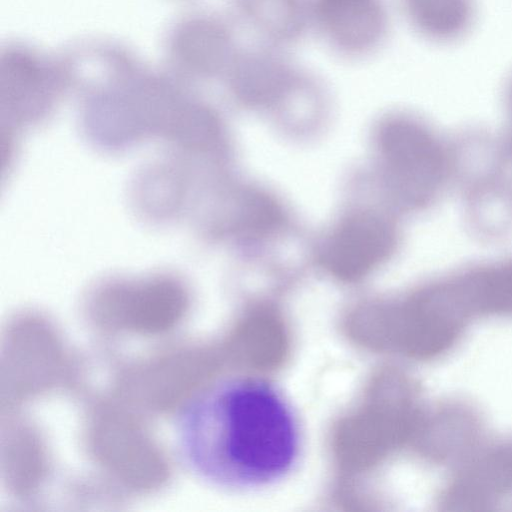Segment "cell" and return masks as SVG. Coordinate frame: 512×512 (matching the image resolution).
Instances as JSON below:
<instances>
[{
    "label": "cell",
    "mask_w": 512,
    "mask_h": 512,
    "mask_svg": "<svg viewBox=\"0 0 512 512\" xmlns=\"http://www.w3.org/2000/svg\"><path fill=\"white\" fill-rule=\"evenodd\" d=\"M176 439L198 478L234 491L283 480L301 449L290 403L275 386L252 377L220 381L200 392L182 410Z\"/></svg>",
    "instance_id": "1"
},
{
    "label": "cell",
    "mask_w": 512,
    "mask_h": 512,
    "mask_svg": "<svg viewBox=\"0 0 512 512\" xmlns=\"http://www.w3.org/2000/svg\"><path fill=\"white\" fill-rule=\"evenodd\" d=\"M380 179L401 208L419 210L441 193L448 175V155L436 134L418 117L393 112L381 117L373 133Z\"/></svg>",
    "instance_id": "2"
},
{
    "label": "cell",
    "mask_w": 512,
    "mask_h": 512,
    "mask_svg": "<svg viewBox=\"0 0 512 512\" xmlns=\"http://www.w3.org/2000/svg\"><path fill=\"white\" fill-rule=\"evenodd\" d=\"M399 241L395 222L367 207L344 212L328 230L317 251V262L331 273L355 278L385 264Z\"/></svg>",
    "instance_id": "3"
},
{
    "label": "cell",
    "mask_w": 512,
    "mask_h": 512,
    "mask_svg": "<svg viewBox=\"0 0 512 512\" xmlns=\"http://www.w3.org/2000/svg\"><path fill=\"white\" fill-rule=\"evenodd\" d=\"M282 49L264 43L239 48L224 75L236 102L249 109L286 111L307 70Z\"/></svg>",
    "instance_id": "4"
},
{
    "label": "cell",
    "mask_w": 512,
    "mask_h": 512,
    "mask_svg": "<svg viewBox=\"0 0 512 512\" xmlns=\"http://www.w3.org/2000/svg\"><path fill=\"white\" fill-rule=\"evenodd\" d=\"M512 495V439H486L450 468L440 492L444 511H488Z\"/></svg>",
    "instance_id": "5"
},
{
    "label": "cell",
    "mask_w": 512,
    "mask_h": 512,
    "mask_svg": "<svg viewBox=\"0 0 512 512\" xmlns=\"http://www.w3.org/2000/svg\"><path fill=\"white\" fill-rule=\"evenodd\" d=\"M166 50L169 67L177 77L206 81L224 77L239 47L227 19L212 12H196L175 23Z\"/></svg>",
    "instance_id": "6"
},
{
    "label": "cell",
    "mask_w": 512,
    "mask_h": 512,
    "mask_svg": "<svg viewBox=\"0 0 512 512\" xmlns=\"http://www.w3.org/2000/svg\"><path fill=\"white\" fill-rule=\"evenodd\" d=\"M311 27L337 55L359 60L382 48L390 31L386 0H310Z\"/></svg>",
    "instance_id": "7"
},
{
    "label": "cell",
    "mask_w": 512,
    "mask_h": 512,
    "mask_svg": "<svg viewBox=\"0 0 512 512\" xmlns=\"http://www.w3.org/2000/svg\"><path fill=\"white\" fill-rule=\"evenodd\" d=\"M73 83L69 54L49 55L23 44L0 54V89L10 105L42 106Z\"/></svg>",
    "instance_id": "8"
},
{
    "label": "cell",
    "mask_w": 512,
    "mask_h": 512,
    "mask_svg": "<svg viewBox=\"0 0 512 512\" xmlns=\"http://www.w3.org/2000/svg\"><path fill=\"white\" fill-rule=\"evenodd\" d=\"M239 21L264 44L285 48L311 28L310 0H231Z\"/></svg>",
    "instance_id": "9"
},
{
    "label": "cell",
    "mask_w": 512,
    "mask_h": 512,
    "mask_svg": "<svg viewBox=\"0 0 512 512\" xmlns=\"http://www.w3.org/2000/svg\"><path fill=\"white\" fill-rule=\"evenodd\" d=\"M433 458L453 467L486 439V421L480 409L468 400L446 398L434 413Z\"/></svg>",
    "instance_id": "10"
},
{
    "label": "cell",
    "mask_w": 512,
    "mask_h": 512,
    "mask_svg": "<svg viewBox=\"0 0 512 512\" xmlns=\"http://www.w3.org/2000/svg\"><path fill=\"white\" fill-rule=\"evenodd\" d=\"M473 317L512 318V257L455 273Z\"/></svg>",
    "instance_id": "11"
},
{
    "label": "cell",
    "mask_w": 512,
    "mask_h": 512,
    "mask_svg": "<svg viewBox=\"0 0 512 512\" xmlns=\"http://www.w3.org/2000/svg\"><path fill=\"white\" fill-rule=\"evenodd\" d=\"M405 14L424 37L438 42L460 38L474 16L473 0H401Z\"/></svg>",
    "instance_id": "12"
},
{
    "label": "cell",
    "mask_w": 512,
    "mask_h": 512,
    "mask_svg": "<svg viewBox=\"0 0 512 512\" xmlns=\"http://www.w3.org/2000/svg\"><path fill=\"white\" fill-rule=\"evenodd\" d=\"M507 107L510 117V124H511V133H512V79L510 80V83L508 85L507 89Z\"/></svg>",
    "instance_id": "13"
}]
</instances>
